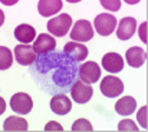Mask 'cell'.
<instances>
[{"label": "cell", "mask_w": 148, "mask_h": 132, "mask_svg": "<svg viewBox=\"0 0 148 132\" xmlns=\"http://www.w3.org/2000/svg\"><path fill=\"white\" fill-rule=\"evenodd\" d=\"M71 26H72V17L68 13H62L48 22V30L58 38H63L69 32Z\"/></svg>", "instance_id": "cell-1"}, {"label": "cell", "mask_w": 148, "mask_h": 132, "mask_svg": "<svg viewBox=\"0 0 148 132\" xmlns=\"http://www.w3.org/2000/svg\"><path fill=\"white\" fill-rule=\"evenodd\" d=\"M99 89L106 98H116L124 92V83L116 76H106L101 81Z\"/></svg>", "instance_id": "cell-2"}, {"label": "cell", "mask_w": 148, "mask_h": 132, "mask_svg": "<svg viewBox=\"0 0 148 132\" xmlns=\"http://www.w3.org/2000/svg\"><path fill=\"white\" fill-rule=\"evenodd\" d=\"M94 25H95V29H97L98 35L109 36L116 27V19H115V16H112L109 13H101L95 17Z\"/></svg>", "instance_id": "cell-3"}, {"label": "cell", "mask_w": 148, "mask_h": 132, "mask_svg": "<svg viewBox=\"0 0 148 132\" xmlns=\"http://www.w3.org/2000/svg\"><path fill=\"white\" fill-rule=\"evenodd\" d=\"M71 38L75 42H88L94 38V29L92 25L88 20H78L75 23V26L72 27L71 32Z\"/></svg>", "instance_id": "cell-4"}, {"label": "cell", "mask_w": 148, "mask_h": 132, "mask_svg": "<svg viewBox=\"0 0 148 132\" xmlns=\"http://www.w3.org/2000/svg\"><path fill=\"white\" fill-rule=\"evenodd\" d=\"M10 108L17 112V114H22V115H26L32 111L33 108V101L32 98L25 93V92H19V93H14L10 99Z\"/></svg>", "instance_id": "cell-5"}, {"label": "cell", "mask_w": 148, "mask_h": 132, "mask_svg": "<svg viewBox=\"0 0 148 132\" xmlns=\"http://www.w3.org/2000/svg\"><path fill=\"white\" fill-rule=\"evenodd\" d=\"M99 76H101V68L98 66L97 62H86L84 65H81L79 68V78L82 82L85 83H95L98 82Z\"/></svg>", "instance_id": "cell-6"}, {"label": "cell", "mask_w": 148, "mask_h": 132, "mask_svg": "<svg viewBox=\"0 0 148 132\" xmlns=\"http://www.w3.org/2000/svg\"><path fill=\"white\" fill-rule=\"evenodd\" d=\"M92 95H94V89L89 83L78 81L72 86V98L76 103H86L88 101H91Z\"/></svg>", "instance_id": "cell-7"}, {"label": "cell", "mask_w": 148, "mask_h": 132, "mask_svg": "<svg viewBox=\"0 0 148 132\" xmlns=\"http://www.w3.org/2000/svg\"><path fill=\"white\" fill-rule=\"evenodd\" d=\"M36 52L33 49V46H29V44H17L16 49H14V57L17 60V63L23 65V66H29L30 63L35 62L36 59Z\"/></svg>", "instance_id": "cell-8"}, {"label": "cell", "mask_w": 148, "mask_h": 132, "mask_svg": "<svg viewBox=\"0 0 148 132\" xmlns=\"http://www.w3.org/2000/svg\"><path fill=\"white\" fill-rule=\"evenodd\" d=\"M102 66H103L105 70H108L111 73H118L124 69V59L121 57V55H118L115 52H111V53L103 55Z\"/></svg>", "instance_id": "cell-9"}, {"label": "cell", "mask_w": 148, "mask_h": 132, "mask_svg": "<svg viewBox=\"0 0 148 132\" xmlns=\"http://www.w3.org/2000/svg\"><path fill=\"white\" fill-rule=\"evenodd\" d=\"M135 29H137V20L134 17H124L118 25L116 36L119 40H128L135 33Z\"/></svg>", "instance_id": "cell-10"}, {"label": "cell", "mask_w": 148, "mask_h": 132, "mask_svg": "<svg viewBox=\"0 0 148 132\" xmlns=\"http://www.w3.org/2000/svg\"><path fill=\"white\" fill-rule=\"evenodd\" d=\"M125 56H127V62L130 63L131 68H141L147 60L145 50L143 47H138V46H134V47L128 49Z\"/></svg>", "instance_id": "cell-11"}, {"label": "cell", "mask_w": 148, "mask_h": 132, "mask_svg": "<svg viewBox=\"0 0 148 132\" xmlns=\"http://www.w3.org/2000/svg\"><path fill=\"white\" fill-rule=\"evenodd\" d=\"M55 47H56V40L48 33H42L33 43V49L38 55H46Z\"/></svg>", "instance_id": "cell-12"}, {"label": "cell", "mask_w": 148, "mask_h": 132, "mask_svg": "<svg viewBox=\"0 0 148 132\" xmlns=\"http://www.w3.org/2000/svg\"><path fill=\"white\" fill-rule=\"evenodd\" d=\"M50 109L58 115H66L72 109V102L65 95H56L50 101Z\"/></svg>", "instance_id": "cell-13"}, {"label": "cell", "mask_w": 148, "mask_h": 132, "mask_svg": "<svg viewBox=\"0 0 148 132\" xmlns=\"http://www.w3.org/2000/svg\"><path fill=\"white\" fill-rule=\"evenodd\" d=\"M65 53L71 56L75 60H85L88 56V47L82 43H75V42H68L65 44Z\"/></svg>", "instance_id": "cell-14"}, {"label": "cell", "mask_w": 148, "mask_h": 132, "mask_svg": "<svg viewBox=\"0 0 148 132\" xmlns=\"http://www.w3.org/2000/svg\"><path fill=\"white\" fill-rule=\"evenodd\" d=\"M62 0H40L38 3V10L42 16L49 17L52 14H56L62 9Z\"/></svg>", "instance_id": "cell-15"}, {"label": "cell", "mask_w": 148, "mask_h": 132, "mask_svg": "<svg viewBox=\"0 0 148 132\" xmlns=\"http://www.w3.org/2000/svg\"><path fill=\"white\" fill-rule=\"evenodd\" d=\"M14 36L16 39L20 42V43H30L35 38H36V30L33 26L30 25H19L16 29H14Z\"/></svg>", "instance_id": "cell-16"}, {"label": "cell", "mask_w": 148, "mask_h": 132, "mask_svg": "<svg viewBox=\"0 0 148 132\" xmlns=\"http://www.w3.org/2000/svg\"><path fill=\"white\" fill-rule=\"evenodd\" d=\"M3 129L7 132H25L27 131V121L19 116H9L3 122Z\"/></svg>", "instance_id": "cell-17"}, {"label": "cell", "mask_w": 148, "mask_h": 132, "mask_svg": "<svg viewBox=\"0 0 148 132\" xmlns=\"http://www.w3.org/2000/svg\"><path fill=\"white\" fill-rule=\"evenodd\" d=\"M137 108V101L132 96H124L115 103V111L119 115H131Z\"/></svg>", "instance_id": "cell-18"}, {"label": "cell", "mask_w": 148, "mask_h": 132, "mask_svg": "<svg viewBox=\"0 0 148 132\" xmlns=\"http://www.w3.org/2000/svg\"><path fill=\"white\" fill-rule=\"evenodd\" d=\"M12 62H13V56H12L10 49L1 46V47H0V69H1V70L9 69V68L12 66Z\"/></svg>", "instance_id": "cell-19"}, {"label": "cell", "mask_w": 148, "mask_h": 132, "mask_svg": "<svg viewBox=\"0 0 148 132\" xmlns=\"http://www.w3.org/2000/svg\"><path fill=\"white\" fill-rule=\"evenodd\" d=\"M72 131L73 132H92L94 131V127L92 124L85 119V118H81V119H76L72 125Z\"/></svg>", "instance_id": "cell-20"}, {"label": "cell", "mask_w": 148, "mask_h": 132, "mask_svg": "<svg viewBox=\"0 0 148 132\" xmlns=\"http://www.w3.org/2000/svg\"><path fill=\"white\" fill-rule=\"evenodd\" d=\"M118 129L122 132H137L140 128L135 125V122H134L132 119H124V121L119 122Z\"/></svg>", "instance_id": "cell-21"}, {"label": "cell", "mask_w": 148, "mask_h": 132, "mask_svg": "<svg viewBox=\"0 0 148 132\" xmlns=\"http://www.w3.org/2000/svg\"><path fill=\"white\" fill-rule=\"evenodd\" d=\"M101 4H102L106 10H112V12H116V10H119V7H121V1H119V0H102Z\"/></svg>", "instance_id": "cell-22"}, {"label": "cell", "mask_w": 148, "mask_h": 132, "mask_svg": "<svg viewBox=\"0 0 148 132\" xmlns=\"http://www.w3.org/2000/svg\"><path fill=\"white\" fill-rule=\"evenodd\" d=\"M147 111H148L147 106H143V108L138 111V115H137L138 122H140V125H141L144 129H147L148 128V125H147Z\"/></svg>", "instance_id": "cell-23"}, {"label": "cell", "mask_w": 148, "mask_h": 132, "mask_svg": "<svg viewBox=\"0 0 148 132\" xmlns=\"http://www.w3.org/2000/svg\"><path fill=\"white\" fill-rule=\"evenodd\" d=\"M45 131H48V132H50V131H59V132H62L63 131V128L58 124V122H55V121H50V122H48L46 124V127H45Z\"/></svg>", "instance_id": "cell-24"}, {"label": "cell", "mask_w": 148, "mask_h": 132, "mask_svg": "<svg viewBox=\"0 0 148 132\" xmlns=\"http://www.w3.org/2000/svg\"><path fill=\"white\" fill-rule=\"evenodd\" d=\"M140 38L144 43H147V22H144L140 26Z\"/></svg>", "instance_id": "cell-25"}]
</instances>
